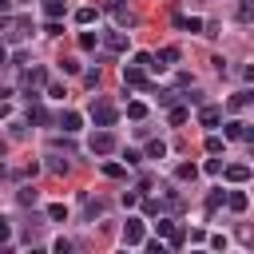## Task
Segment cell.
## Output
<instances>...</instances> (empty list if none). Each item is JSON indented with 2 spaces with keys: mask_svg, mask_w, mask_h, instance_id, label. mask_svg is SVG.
<instances>
[{
  "mask_svg": "<svg viewBox=\"0 0 254 254\" xmlns=\"http://www.w3.org/2000/svg\"><path fill=\"white\" fill-rule=\"evenodd\" d=\"M87 147H91V155H111L119 143H115V135H111L107 127H99V131L91 135V143H87Z\"/></svg>",
  "mask_w": 254,
  "mask_h": 254,
  "instance_id": "7a4b0ae2",
  "label": "cell"
},
{
  "mask_svg": "<svg viewBox=\"0 0 254 254\" xmlns=\"http://www.w3.org/2000/svg\"><path fill=\"white\" fill-rule=\"evenodd\" d=\"M242 75H246V79L254 83V64H246V71H242Z\"/></svg>",
  "mask_w": 254,
  "mask_h": 254,
  "instance_id": "f6af8a7d",
  "label": "cell"
},
{
  "mask_svg": "<svg viewBox=\"0 0 254 254\" xmlns=\"http://www.w3.org/2000/svg\"><path fill=\"white\" fill-rule=\"evenodd\" d=\"M175 24H179V28H187V32H202V28H206L198 16H175Z\"/></svg>",
  "mask_w": 254,
  "mask_h": 254,
  "instance_id": "e0dca14e",
  "label": "cell"
},
{
  "mask_svg": "<svg viewBox=\"0 0 254 254\" xmlns=\"http://www.w3.org/2000/svg\"><path fill=\"white\" fill-rule=\"evenodd\" d=\"M8 95H12V91H8V87H0V99H8Z\"/></svg>",
  "mask_w": 254,
  "mask_h": 254,
  "instance_id": "c3c4849f",
  "label": "cell"
},
{
  "mask_svg": "<svg viewBox=\"0 0 254 254\" xmlns=\"http://www.w3.org/2000/svg\"><path fill=\"white\" fill-rule=\"evenodd\" d=\"M60 127H64V135H75V131L83 127V115H79V111H64V115H60Z\"/></svg>",
  "mask_w": 254,
  "mask_h": 254,
  "instance_id": "9c48e42d",
  "label": "cell"
},
{
  "mask_svg": "<svg viewBox=\"0 0 254 254\" xmlns=\"http://www.w3.org/2000/svg\"><path fill=\"white\" fill-rule=\"evenodd\" d=\"M123 83H127V87H147V71H143L139 64H127V67H123Z\"/></svg>",
  "mask_w": 254,
  "mask_h": 254,
  "instance_id": "ba28073f",
  "label": "cell"
},
{
  "mask_svg": "<svg viewBox=\"0 0 254 254\" xmlns=\"http://www.w3.org/2000/svg\"><path fill=\"white\" fill-rule=\"evenodd\" d=\"M123 159H127V167H139V163H143V155H139V151H131V147L123 151Z\"/></svg>",
  "mask_w": 254,
  "mask_h": 254,
  "instance_id": "836d02e7",
  "label": "cell"
},
{
  "mask_svg": "<svg viewBox=\"0 0 254 254\" xmlns=\"http://www.w3.org/2000/svg\"><path fill=\"white\" fill-rule=\"evenodd\" d=\"M4 115H8V103H4V99H0V119H4Z\"/></svg>",
  "mask_w": 254,
  "mask_h": 254,
  "instance_id": "7dc6e473",
  "label": "cell"
},
{
  "mask_svg": "<svg viewBox=\"0 0 254 254\" xmlns=\"http://www.w3.org/2000/svg\"><path fill=\"white\" fill-rule=\"evenodd\" d=\"M206 175H222V159H206Z\"/></svg>",
  "mask_w": 254,
  "mask_h": 254,
  "instance_id": "d590c367",
  "label": "cell"
},
{
  "mask_svg": "<svg viewBox=\"0 0 254 254\" xmlns=\"http://www.w3.org/2000/svg\"><path fill=\"white\" fill-rule=\"evenodd\" d=\"M206 151L218 155V151H222V139H218V135H206Z\"/></svg>",
  "mask_w": 254,
  "mask_h": 254,
  "instance_id": "d6a6232c",
  "label": "cell"
},
{
  "mask_svg": "<svg viewBox=\"0 0 254 254\" xmlns=\"http://www.w3.org/2000/svg\"><path fill=\"white\" fill-rule=\"evenodd\" d=\"M143 242H147L143 218H127V226H123V246H143Z\"/></svg>",
  "mask_w": 254,
  "mask_h": 254,
  "instance_id": "277c9868",
  "label": "cell"
},
{
  "mask_svg": "<svg viewBox=\"0 0 254 254\" xmlns=\"http://www.w3.org/2000/svg\"><path fill=\"white\" fill-rule=\"evenodd\" d=\"M16 198H20V206H36V190H32V187H20Z\"/></svg>",
  "mask_w": 254,
  "mask_h": 254,
  "instance_id": "cb8c5ba5",
  "label": "cell"
},
{
  "mask_svg": "<svg viewBox=\"0 0 254 254\" xmlns=\"http://www.w3.org/2000/svg\"><path fill=\"white\" fill-rule=\"evenodd\" d=\"M238 107H254V87H246V91H238L230 99V111H238Z\"/></svg>",
  "mask_w": 254,
  "mask_h": 254,
  "instance_id": "9a60e30c",
  "label": "cell"
},
{
  "mask_svg": "<svg viewBox=\"0 0 254 254\" xmlns=\"http://www.w3.org/2000/svg\"><path fill=\"white\" fill-rule=\"evenodd\" d=\"M167 119H171V123H175V127H179V123H187V107H179V103H175V107H171V115H167Z\"/></svg>",
  "mask_w": 254,
  "mask_h": 254,
  "instance_id": "484cf974",
  "label": "cell"
},
{
  "mask_svg": "<svg viewBox=\"0 0 254 254\" xmlns=\"http://www.w3.org/2000/svg\"><path fill=\"white\" fill-rule=\"evenodd\" d=\"M119 4H123V0H99V8H107V12H115Z\"/></svg>",
  "mask_w": 254,
  "mask_h": 254,
  "instance_id": "7bdbcfd3",
  "label": "cell"
},
{
  "mask_svg": "<svg viewBox=\"0 0 254 254\" xmlns=\"http://www.w3.org/2000/svg\"><path fill=\"white\" fill-rule=\"evenodd\" d=\"M222 175H226L230 183H246V179H250V167H246V163H230V167H222Z\"/></svg>",
  "mask_w": 254,
  "mask_h": 254,
  "instance_id": "30bf717a",
  "label": "cell"
},
{
  "mask_svg": "<svg viewBox=\"0 0 254 254\" xmlns=\"http://www.w3.org/2000/svg\"><path fill=\"white\" fill-rule=\"evenodd\" d=\"M4 155H8V143H4V139H0V159H4Z\"/></svg>",
  "mask_w": 254,
  "mask_h": 254,
  "instance_id": "bcb514c9",
  "label": "cell"
},
{
  "mask_svg": "<svg viewBox=\"0 0 254 254\" xmlns=\"http://www.w3.org/2000/svg\"><path fill=\"white\" fill-rule=\"evenodd\" d=\"M103 175H107V179H123V167H119V163H103Z\"/></svg>",
  "mask_w": 254,
  "mask_h": 254,
  "instance_id": "4dcf8cb0",
  "label": "cell"
},
{
  "mask_svg": "<svg viewBox=\"0 0 254 254\" xmlns=\"http://www.w3.org/2000/svg\"><path fill=\"white\" fill-rule=\"evenodd\" d=\"M44 12H48V20H60L67 12V0H44Z\"/></svg>",
  "mask_w": 254,
  "mask_h": 254,
  "instance_id": "2e32d148",
  "label": "cell"
},
{
  "mask_svg": "<svg viewBox=\"0 0 254 254\" xmlns=\"http://www.w3.org/2000/svg\"><path fill=\"white\" fill-rule=\"evenodd\" d=\"M163 155H167V143L163 139H151L147 143V159H163Z\"/></svg>",
  "mask_w": 254,
  "mask_h": 254,
  "instance_id": "ffe728a7",
  "label": "cell"
},
{
  "mask_svg": "<svg viewBox=\"0 0 254 254\" xmlns=\"http://www.w3.org/2000/svg\"><path fill=\"white\" fill-rule=\"evenodd\" d=\"M103 44H107L111 52H127V44H131V40H127L123 32H103Z\"/></svg>",
  "mask_w": 254,
  "mask_h": 254,
  "instance_id": "8fae6325",
  "label": "cell"
},
{
  "mask_svg": "<svg viewBox=\"0 0 254 254\" xmlns=\"http://www.w3.org/2000/svg\"><path fill=\"white\" fill-rule=\"evenodd\" d=\"M194 175H198V167H194V163H179V167H175V179H183V183H187V179H194Z\"/></svg>",
  "mask_w": 254,
  "mask_h": 254,
  "instance_id": "44dd1931",
  "label": "cell"
},
{
  "mask_svg": "<svg viewBox=\"0 0 254 254\" xmlns=\"http://www.w3.org/2000/svg\"><path fill=\"white\" fill-rule=\"evenodd\" d=\"M48 218H52V222H64V218H67V206H64V202H52V206H48Z\"/></svg>",
  "mask_w": 254,
  "mask_h": 254,
  "instance_id": "7402d4cb",
  "label": "cell"
},
{
  "mask_svg": "<svg viewBox=\"0 0 254 254\" xmlns=\"http://www.w3.org/2000/svg\"><path fill=\"white\" fill-rule=\"evenodd\" d=\"M48 171H56V175H64V171H67V163H64V159H52V163H48Z\"/></svg>",
  "mask_w": 254,
  "mask_h": 254,
  "instance_id": "f35d334b",
  "label": "cell"
},
{
  "mask_svg": "<svg viewBox=\"0 0 254 254\" xmlns=\"http://www.w3.org/2000/svg\"><path fill=\"white\" fill-rule=\"evenodd\" d=\"M175 60H179V48H175V44H167V48H159V52H155V60H151V71H167Z\"/></svg>",
  "mask_w": 254,
  "mask_h": 254,
  "instance_id": "8992f818",
  "label": "cell"
},
{
  "mask_svg": "<svg viewBox=\"0 0 254 254\" xmlns=\"http://www.w3.org/2000/svg\"><path fill=\"white\" fill-rule=\"evenodd\" d=\"M143 246H147V250H151V254H163V250H167V246H163V242H159V238H151V242H143Z\"/></svg>",
  "mask_w": 254,
  "mask_h": 254,
  "instance_id": "60d3db41",
  "label": "cell"
},
{
  "mask_svg": "<svg viewBox=\"0 0 254 254\" xmlns=\"http://www.w3.org/2000/svg\"><path fill=\"white\" fill-rule=\"evenodd\" d=\"M246 202H250V198H246L242 190H230V194H226V206H230V210H238V214L246 210Z\"/></svg>",
  "mask_w": 254,
  "mask_h": 254,
  "instance_id": "ac0fdd59",
  "label": "cell"
},
{
  "mask_svg": "<svg viewBox=\"0 0 254 254\" xmlns=\"http://www.w3.org/2000/svg\"><path fill=\"white\" fill-rule=\"evenodd\" d=\"M222 202H226V190H214V194H210V198H206V210H218V206H222Z\"/></svg>",
  "mask_w": 254,
  "mask_h": 254,
  "instance_id": "4316f807",
  "label": "cell"
},
{
  "mask_svg": "<svg viewBox=\"0 0 254 254\" xmlns=\"http://www.w3.org/2000/svg\"><path fill=\"white\" fill-rule=\"evenodd\" d=\"M52 250H56V254H67V250H71V242H67V238H56V242H52Z\"/></svg>",
  "mask_w": 254,
  "mask_h": 254,
  "instance_id": "8d00e7d4",
  "label": "cell"
},
{
  "mask_svg": "<svg viewBox=\"0 0 254 254\" xmlns=\"http://www.w3.org/2000/svg\"><path fill=\"white\" fill-rule=\"evenodd\" d=\"M8 238H12V222L0 214V246H8Z\"/></svg>",
  "mask_w": 254,
  "mask_h": 254,
  "instance_id": "83f0119b",
  "label": "cell"
},
{
  "mask_svg": "<svg viewBox=\"0 0 254 254\" xmlns=\"http://www.w3.org/2000/svg\"><path fill=\"white\" fill-rule=\"evenodd\" d=\"M234 20H238V24H254V0H242V4L234 8Z\"/></svg>",
  "mask_w": 254,
  "mask_h": 254,
  "instance_id": "5bb4252c",
  "label": "cell"
},
{
  "mask_svg": "<svg viewBox=\"0 0 254 254\" xmlns=\"http://www.w3.org/2000/svg\"><path fill=\"white\" fill-rule=\"evenodd\" d=\"M87 115H91L95 127H111V123H115V107H111L107 99H91V111H87Z\"/></svg>",
  "mask_w": 254,
  "mask_h": 254,
  "instance_id": "6da1fadb",
  "label": "cell"
},
{
  "mask_svg": "<svg viewBox=\"0 0 254 254\" xmlns=\"http://www.w3.org/2000/svg\"><path fill=\"white\" fill-rule=\"evenodd\" d=\"M83 83H87V87H99V67H91V71H83Z\"/></svg>",
  "mask_w": 254,
  "mask_h": 254,
  "instance_id": "1f68e13d",
  "label": "cell"
},
{
  "mask_svg": "<svg viewBox=\"0 0 254 254\" xmlns=\"http://www.w3.org/2000/svg\"><path fill=\"white\" fill-rule=\"evenodd\" d=\"M198 123H202V127H218V123H222V107H218V103H202V107H198Z\"/></svg>",
  "mask_w": 254,
  "mask_h": 254,
  "instance_id": "52a82bcc",
  "label": "cell"
},
{
  "mask_svg": "<svg viewBox=\"0 0 254 254\" xmlns=\"http://www.w3.org/2000/svg\"><path fill=\"white\" fill-rule=\"evenodd\" d=\"M159 103H163V107H175V103H179V91H159Z\"/></svg>",
  "mask_w": 254,
  "mask_h": 254,
  "instance_id": "f546056e",
  "label": "cell"
},
{
  "mask_svg": "<svg viewBox=\"0 0 254 254\" xmlns=\"http://www.w3.org/2000/svg\"><path fill=\"white\" fill-rule=\"evenodd\" d=\"M238 238H242L246 246H254V230H250V226H242V230H238Z\"/></svg>",
  "mask_w": 254,
  "mask_h": 254,
  "instance_id": "b9f144b4",
  "label": "cell"
},
{
  "mask_svg": "<svg viewBox=\"0 0 254 254\" xmlns=\"http://www.w3.org/2000/svg\"><path fill=\"white\" fill-rule=\"evenodd\" d=\"M151 60H155L151 52H135V64H139V67H151Z\"/></svg>",
  "mask_w": 254,
  "mask_h": 254,
  "instance_id": "e575fe53",
  "label": "cell"
},
{
  "mask_svg": "<svg viewBox=\"0 0 254 254\" xmlns=\"http://www.w3.org/2000/svg\"><path fill=\"white\" fill-rule=\"evenodd\" d=\"M226 139H238V143H250V147H254V127L242 123V119H230V123H226Z\"/></svg>",
  "mask_w": 254,
  "mask_h": 254,
  "instance_id": "5b68a950",
  "label": "cell"
},
{
  "mask_svg": "<svg viewBox=\"0 0 254 254\" xmlns=\"http://www.w3.org/2000/svg\"><path fill=\"white\" fill-rule=\"evenodd\" d=\"M75 20H79V24H95V8H79Z\"/></svg>",
  "mask_w": 254,
  "mask_h": 254,
  "instance_id": "f1b7e54d",
  "label": "cell"
},
{
  "mask_svg": "<svg viewBox=\"0 0 254 254\" xmlns=\"http://www.w3.org/2000/svg\"><path fill=\"white\" fill-rule=\"evenodd\" d=\"M115 24H119V28H131V24H135V16H131V8H127V4H119V8H115Z\"/></svg>",
  "mask_w": 254,
  "mask_h": 254,
  "instance_id": "d6986e66",
  "label": "cell"
},
{
  "mask_svg": "<svg viewBox=\"0 0 254 254\" xmlns=\"http://www.w3.org/2000/svg\"><path fill=\"white\" fill-rule=\"evenodd\" d=\"M20 83H24L28 99H32V95H36V87H44V83H48V71H44V67H24V79H20Z\"/></svg>",
  "mask_w": 254,
  "mask_h": 254,
  "instance_id": "3957f363",
  "label": "cell"
},
{
  "mask_svg": "<svg viewBox=\"0 0 254 254\" xmlns=\"http://www.w3.org/2000/svg\"><path fill=\"white\" fill-rule=\"evenodd\" d=\"M28 123H52L48 107H44V103H28Z\"/></svg>",
  "mask_w": 254,
  "mask_h": 254,
  "instance_id": "4fadbf2b",
  "label": "cell"
},
{
  "mask_svg": "<svg viewBox=\"0 0 254 254\" xmlns=\"http://www.w3.org/2000/svg\"><path fill=\"white\" fill-rule=\"evenodd\" d=\"M127 115H131V119H143V115H147V103L131 99V103H127Z\"/></svg>",
  "mask_w": 254,
  "mask_h": 254,
  "instance_id": "603a6c76",
  "label": "cell"
},
{
  "mask_svg": "<svg viewBox=\"0 0 254 254\" xmlns=\"http://www.w3.org/2000/svg\"><path fill=\"white\" fill-rule=\"evenodd\" d=\"M48 95H52V99H64L67 91H64V83H52V87H48Z\"/></svg>",
  "mask_w": 254,
  "mask_h": 254,
  "instance_id": "74e56055",
  "label": "cell"
},
{
  "mask_svg": "<svg viewBox=\"0 0 254 254\" xmlns=\"http://www.w3.org/2000/svg\"><path fill=\"white\" fill-rule=\"evenodd\" d=\"M95 214H103V202H91L87 198V218H95Z\"/></svg>",
  "mask_w": 254,
  "mask_h": 254,
  "instance_id": "ab89813d",
  "label": "cell"
},
{
  "mask_svg": "<svg viewBox=\"0 0 254 254\" xmlns=\"http://www.w3.org/2000/svg\"><path fill=\"white\" fill-rule=\"evenodd\" d=\"M155 226H159V234H167V238H171V246H183V234L175 230V222H171V218H159Z\"/></svg>",
  "mask_w": 254,
  "mask_h": 254,
  "instance_id": "7c38bea8",
  "label": "cell"
},
{
  "mask_svg": "<svg viewBox=\"0 0 254 254\" xmlns=\"http://www.w3.org/2000/svg\"><path fill=\"white\" fill-rule=\"evenodd\" d=\"M0 64H8V44L0 40Z\"/></svg>",
  "mask_w": 254,
  "mask_h": 254,
  "instance_id": "ee69618b",
  "label": "cell"
},
{
  "mask_svg": "<svg viewBox=\"0 0 254 254\" xmlns=\"http://www.w3.org/2000/svg\"><path fill=\"white\" fill-rule=\"evenodd\" d=\"M95 40H99L95 32H79V48H83V52H91V48H95Z\"/></svg>",
  "mask_w": 254,
  "mask_h": 254,
  "instance_id": "d4e9b609",
  "label": "cell"
}]
</instances>
